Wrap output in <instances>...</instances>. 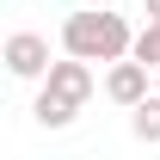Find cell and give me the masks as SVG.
<instances>
[{
    "label": "cell",
    "mask_w": 160,
    "mask_h": 160,
    "mask_svg": "<svg viewBox=\"0 0 160 160\" xmlns=\"http://www.w3.org/2000/svg\"><path fill=\"white\" fill-rule=\"evenodd\" d=\"M129 56H142L148 68H160V19H148V25L136 31V49H129Z\"/></svg>",
    "instance_id": "obj_7"
},
{
    "label": "cell",
    "mask_w": 160,
    "mask_h": 160,
    "mask_svg": "<svg viewBox=\"0 0 160 160\" xmlns=\"http://www.w3.org/2000/svg\"><path fill=\"white\" fill-rule=\"evenodd\" d=\"M129 129H136V142H160V99L154 92L142 105H129Z\"/></svg>",
    "instance_id": "obj_6"
},
{
    "label": "cell",
    "mask_w": 160,
    "mask_h": 160,
    "mask_svg": "<svg viewBox=\"0 0 160 160\" xmlns=\"http://www.w3.org/2000/svg\"><path fill=\"white\" fill-rule=\"evenodd\" d=\"M142 12H148V19H160V0H142Z\"/></svg>",
    "instance_id": "obj_8"
},
{
    "label": "cell",
    "mask_w": 160,
    "mask_h": 160,
    "mask_svg": "<svg viewBox=\"0 0 160 160\" xmlns=\"http://www.w3.org/2000/svg\"><path fill=\"white\" fill-rule=\"evenodd\" d=\"M105 99L123 105V111L142 105V99H148V62H142V56H117L111 68H105Z\"/></svg>",
    "instance_id": "obj_3"
},
{
    "label": "cell",
    "mask_w": 160,
    "mask_h": 160,
    "mask_svg": "<svg viewBox=\"0 0 160 160\" xmlns=\"http://www.w3.org/2000/svg\"><path fill=\"white\" fill-rule=\"evenodd\" d=\"M62 49L86 56V62H117L136 49V31H129L123 12H68L62 19Z\"/></svg>",
    "instance_id": "obj_1"
},
{
    "label": "cell",
    "mask_w": 160,
    "mask_h": 160,
    "mask_svg": "<svg viewBox=\"0 0 160 160\" xmlns=\"http://www.w3.org/2000/svg\"><path fill=\"white\" fill-rule=\"evenodd\" d=\"M0 56H6V74L12 80H43L49 74V37H37V31H12Z\"/></svg>",
    "instance_id": "obj_2"
},
{
    "label": "cell",
    "mask_w": 160,
    "mask_h": 160,
    "mask_svg": "<svg viewBox=\"0 0 160 160\" xmlns=\"http://www.w3.org/2000/svg\"><path fill=\"white\" fill-rule=\"evenodd\" d=\"M31 117H37V129H68V123L80 117V105H68V99H56L49 86L37 92V105H31Z\"/></svg>",
    "instance_id": "obj_5"
},
{
    "label": "cell",
    "mask_w": 160,
    "mask_h": 160,
    "mask_svg": "<svg viewBox=\"0 0 160 160\" xmlns=\"http://www.w3.org/2000/svg\"><path fill=\"white\" fill-rule=\"evenodd\" d=\"M43 86H49L56 99H68V105H86V99H92V62H86V56H62V62H49Z\"/></svg>",
    "instance_id": "obj_4"
}]
</instances>
